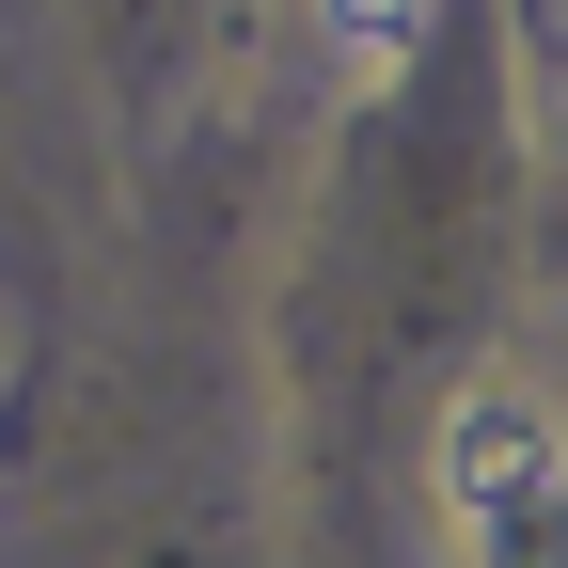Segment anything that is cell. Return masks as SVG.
<instances>
[{"instance_id": "6da1fadb", "label": "cell", "mask_w": 568, "mask_h": 568, "mask_svg": "<svg viewBox=\"0 0 568 568\" xmlns=\"http://www.w3.org/2000/svg\"><path fill=\"white\" fill-rule=\"evenodd\" d=\"M443 506L474 568H568V426L537 379H458L443 410Z\"/></svg>"}, {"instance_id": "7a4b0ae2", "label": "cell", "mask_w": 568, "mask_h": 568, "mask_svg": "<svg viewBox=\"0 0 568 568\" xmlns=\"http://www.w3.org/2000/svg\"><path fill=\"white\" fill-rule=\"evenodd\" d=\"M316 32H332V80L347 95H395L426 63V32H443V0H316Z\"/></svg>"}]
</instances>
